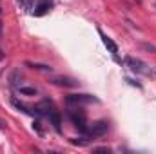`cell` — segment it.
<instances>
[{
	"label": "cell",
	"mask_w": 156,
	"mask_h": 154,
	"mask_svg": "<svg viewBox=\"0 0 156 154\" xmlns=\"http://www.w3.org/2000/svg\"><path fill=\"white\" fill-rule=\"evenodd\" d=\"M123 62H125V65H127V67H131V69H133L134 73H138V75H151V69H149V65H147L145 62L138 60V58L127 56Z\"/></svg>",
	"instance_id": "obj_1"
},
{
	"label": "cell",
	"mask_w": 156,
	"mask_h": 154,
	"mask_svg": "<svg viewBox=\"0 0 156 154\" xmlns=\"http://www.w3.org/2000/svg\"><path fill=\"white\" fill-rule=\"evenodd\" d=\"M69 118L75 123V127H78L82 132L87 131V118H85V113L82 109H71L69 111Z\"/></svg>",
	"instance_id": "obj_2"
},
{
	"label": "cell",
	"mask_w": 156,
	"mask_h": 154,
	"mask_svg": "<svg viewBox=\"0 0 156 154\" xmlns=\"http://www.w3.org/2000/svg\"><path fill=\"white\" fill-rule=\"evenodd\" d=\"M107 131H109V123L105 120H100V121H94L91 127H87L85 134H89V136H104Z\"/></svg>",
	"instance_id": "obj_3"
},
{
	"label": "cell",
	"mask_w": 156,
	"mask_h": 154,
	"mask_svg": "<svg viewBox=\"0 0 156 154\" xmlns=\"http://www.w3.org/2000/svg\"><path fill=\"white\" fill-rule=\"evenodd\" d=\"M67 105H80V103H91V102H98L94 96H89V94H69L66 98Z\"/></svg>",
	"instance_id": "obj_4"
},
{
	"label": "cell",
	"mask_w": 156,
	"mask_h": 154,
	"mask_svg": "<svg viewBox=\"0 0 156 154\" xmlns=\"http://www.w3.org/2000/svg\"><path fill=\"white\" fill-rule=\"evenodd\" d=\"M51 83H55V85H60V87H76V85H78L76 80H73V78H69V76L51 78Z\"/></svg>",
	"instance_id": "obj_5"
},
{
	"label": "cell",
	"mask_w": 156,
	"mask_h": 154,
	"mask_svg": "<svg viewBox=\"0 0 156 154\" xmlns=\"http://www.w3.org/2000/svg\"><path fill=\"white\" fill-rule=\"evenodd\" d=\"M55 109H53V103L49 102V100H44V102H40V103H37L35 105V113L37 114H47L49 116V113H53Z\"/></svg>",
	"instance_id": "obj_6"
},
{
	"label": "cell",
	"mask_w": 156,
	"mask_h": 154,
	"mask_svg": "<svg viewBox=\"0 0 156 154\" xmlns=\"http://www.w3.org/2000/svg\"><path fill=\"white\" fill-rule=\"evenodd\" d=\"M51 0H40V2H37V5H35V15L37 16H42V15H45L49 9H51Z\"/></svg>",
	"instance_id": "obj_7"
},
{
	"label": "cell",
	"mask_w": 156,
	"mask_h": 154,
	"mask_svg": "<svg viewBox=\"0 0 156 154\" xmlns=\"http://www.w3.org/2000/svg\"><path fill=\"white\" fill-rule=\"evenodd\" d=\"M49 120H51V123H53L55 131H56V132H60V125H62V118H60V113H56V111L49 113Z\"/></svg>",
	"instance_id": "obj_8"
},
{
	"label": "cell",
	"mask_w": 156,
	"mask_h": 154,
	"mask_svg": "<svg viewBox=\"0 0 156 154\" xmlns=\"http://www.w3.org/2000/svg\"><path fill=\"white\" fill-rule=\"evenodd\" d=\"M100 35H102V31H100ZM102 40H104L105 47H107V49H109V51H111L115 56H116V53H118V45H116V44H115L113 40L109 38V37H105V35H102Z\"/></svg>",
	"instance_id": "obj_9"
},
{
	"label": "cell",
	"mask_w": 156,
	"mask_h": 154,
	"mask_svg": "<svg viewBox=\"0 0 156 154\" xmlns=\"http://www.w3.org/2000/svg\"><path fill=\"white\" fill-rule=\"evenodd\" d=\"M26 65L27 67H31V69H37V71H53V67L51 65H45V64H33V62H26Z\"/></svg>",
	"instance_id": "obj_10"
},
{
	"label": "cell",
	"mask_w": 156,
	"mask_h": 154,
	"mask_svg": "<svg viewBox=\"0 0 156 154\" xmlns=\"http://www.w3.org/2000/svg\"><path fill=\"white\" fill-rule=\"evenodd\" d=\"M18 5H20L26 13H31V11H33V0H18Z\"/></svg>",
	"instance_id": "obj_11"
},
{
	"label": "cell",
	"mask_w": 156,
	"mask_h": 154,
	"mask_svg": "<svg viewBox=\"0 0 156 154\" xmlns=\"http://www.w3.org/2000/svg\"><path fill=\"white\" fill-rule=\"evenodd\" d=\"M18 91L22 94H27V96H35L37 94V89L35 87H26V85H18Z\"/></svg>",
	"instance_id": "obj_12"
},
{
	"label": "cell",
	"mask_w": 156,
	"mask_h": 154,
	"mask_svg": "<svg viewBox=\"0 0 156 154\" xmlns=\"http://www.w3.org/2000/svg\"><path fill=\"white\" fill-rule=\"evenodd\" d=\"M22 80V76H20V71H13V75L9 76V82H11V85H16L18 87V82Z\"/></svg>",
	"instance_id": "obj_13"
},
{
	"label": "cell",
	"mask_w": 156,
	"mask_h": 154,
	"mask_svg": "<svg viewBox=\"0 0 156 154\" xmlns=\"http://www.w3.org/2000/svg\"><path fill=\"white\" fill-rule=\"evenodd\" d=\"M71 142H73L75 145H85V143H87V138H73Z\"/></svg>",
	"instance_id": "obj_14"
},
{
	"label": "cell",
	"mask_w": 156,
	"mask_h": 154,
	"mask_svg": "<svg viewBox=\"0 0 156 154\" xmlns=\"http://www.w3.org/2000/svg\"><path fill=\"white\" fill-rule=\"evenodd\" d=\"M142 47H144L145 51H153V53H156V45H153V44H142Z\"/></svg>",
	"instance_id": "obj_15"
},
{
	"label": "cell",
	"mask_w": 156,
	"mask_h": 154,
	"mask_svg": "<svg viewBox=\"0 0 156 154\" xmlns=\"http://www.w3.org/2000/svg\"><path fill=\"white\" fill-rule=\"evenodd\" d=\"M94 152H111V149H107V147H98V149H93Z\"/></svg>",
	"instance_id": "obj_16"
},
{
	"label": "cell",
	"mask_w": 156,
	"mask_h": 154,
	"mask_svg": "<svg viewBox=\"0 0 156 154\" xmlns=\"http://www.w3.org/2000/svg\"><path fill=\"white\" fill-rule=\"evenodd\" d=\"M35 129L38 131V134H42V129H40V123H38V121H35Z\"/></svg>",
	"instance_id": "obj_17"
},
{
	"label": "cell",
	"mask_w": 156,
	"mask_h": 154,
	"mask_svg": "<svg viewBox=\"0 0 156 154\" xmlns=\"http://www.w3.org/2000/svg\"><path fill=\"white\" fill-rule=\"evenodd\" d=\"M2 127H4V121H2V120H0V129H2Z\"/></svg>",
	"instance_id": "obj_18"
},
{
	"label": "cell",
	"mask_w": 156,
	"mask_h": 154,
	"mask_svg": "<svg viewBox=\"0 0 156 154\" xmlns=\"http://www.w3.org/2000/svg\"><path fill=\"white\" fill-rule=\"evenodd\" d=\"M0 60H4V54H2V51H0Z\"/></svg>",
	"instance_id": "obj_19"
},
{
	"label": "cell",
	"mask_w": 156,
	"mask_h": 154,
	"mask_svg": "<svg viewBox=\"0 0 156 154\" xmlns=\"http://www.w3.org/2000/svg\"><path fill=\"white\" fill-rule=\"evenodd\" d=\"M0 35H2V22H0Z\"/></svg>",
	"instance_id": "obj_20"
}]
</instances>
